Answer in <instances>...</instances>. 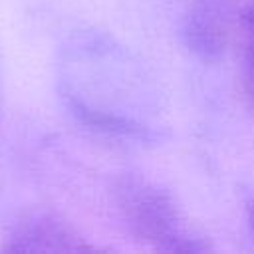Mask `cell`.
I'll return each instance as SVG.
<instances>
[{
  "mask_svg": "<svg viewBox=\"0 0 254 254\" xmlns=\"http://www.w3.org/2000/svg\"><path fill=\"white\" fill-rule=\"evenodd\" d=\"M113 198L131 234L157 250L169 254L208 250L200 236L185 230L175 198L157 183L139 175H123L113 185Z\"/></svg>",
  "mask_w": 254,
  "mask_h": 254,
  "instance_id": "obj_1",
  "label": "cell"
},
{
  "mask_svg": "<svg viewBox=\"0 0 254 254\" xmlns=\"http://www.w3.org/2000/svg\"><path fill=\"white\" fill-rule=\"evenodd\" d=\"M62 99H64L65 109L69 111V115L77 123H81L83 127H87V129H91L103 137L127 139V141L153 139V131L149 127H145L143 123L135 121L133 117L99 109V107L87 103L85 99H81L73 93H67V91H62Z\"/></svg>",
  "mask_w": 254,
  "mask_h": 254,
  "instance_id": "obj_4",
  "label": "cell"
},
{
  "mask_svg": "<svg viewBox=\"0 0 254 254\" xmlns=\"http://www.w3.org/2000/svg\"><path fill=\"white\" fill-rule=\"evenodd\" d=\"M250 228H252V232H254V208H252V212H250Z\"/></svg>",
  "mask_w": 254,
  "mask_h": 254,
  "instance_id": "obj_7",
  "label": "cell"
},
{
  "mask_svg": "<svg viewBox=\"0 0 254 254\" xmlns=\"http://www.w3.org/2000/svg\"><path fill=\"white\" fill-rule=\"evenodd\" d=\"M230 32V14L220 0H200L185 16L181 36L185 46L200 60H216L224 54Z\"/></svg>",
  "mask_w": 254,
  "mask_h": 254,
  "instance_id": "obj_3",
  "label": "cell"
},
{
  "mask_svg": "<svg viewBox=\"0 0 254 254\" xmlns=\"http://www.w3.org/2000/svg\"><path fill=\"white\" fill-rule=\"evenodd\" d=\"M4 250L10 254H77L91 248L58 212L34 208L12 222Z\"/></svg>",
  "mask_w": 254,
  "mask_h": 254,
  "instance_id": "obj_2",
  "label": "cell"
},
{
  "mask_svg": "<svg viewBox=\"0 0 254 254\" xmlns=\"http://www.w3.org/2000/svg\"><path fill=\"white\" fill-rule=\"evenodd\" d=\"M242 20H244V24L254 32V2H250V4L246 6V10L242 12Z\"/></svg>",
  "mask_w": 254,
  "mask_h": 254,
  "instance_id": "obj_6",
  "label": "cell"
},
{
  "mask_svg": "<svg viewBox=\"0 0 254 254\" xmlns=\"http://www.w3.org/2000/svg\"><path fill=\"white\" fill-rule=\"evenodd\" d=\"M242 91L250 109H254V40L246 46L242 58Z\"/></svg>",
  "mask_w": 254,
  "mask_h": 254,
  "instance_id": "obj_5",
  "label": "cell"
}]
</instances>
